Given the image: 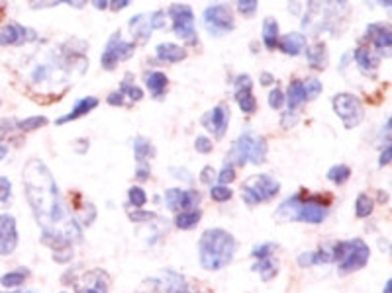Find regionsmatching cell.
<instances>
[{
    "instance_id": "1",
    "label": "cell",
    "mask_w": 392,
    "mask_h": 293,
    "mask_svg": "<svg viewBox=\"0 0 392 293\" xmlns=\"http://www.w3.org/2000/svg\"><path fill=\"white\" fill-rule=\"evenodd\" d=\"M22 178L28 203L34 211L35 221L42 225L43 233L59 234L61 227L67 223L69 217L50 168L40 159L28 160Z\"/></svg>"
},
{
    "instance_id": "2",
    "label": "cell",
    "mask_w": 392,
    "mask_h": 293,
    "mask_svg": "<svg viewBox=\"0 0 392 293\" xmlns=\"http://www.w3.org/2000/svg\"><path fill=\"white\" fill-rule=\"evenodd\" d=\"M236 254V239L224 229H208L198 241V260L204 270H222Z\"/></svg>"
},
{
    "instance_id": "3",
    "label": "cell",
    "mask_w": 392,
    "mask_h": 293,
    "mask_svg": "<svg viewBox=\"0 0 392 293\" xmlns=\"http://www.w3.org/2000/svg\"><path fill=\"white\" fill-rule=\"evenodd\" d=\"M275 217L281 223H284V221H302V223L318 225L328 217V208L320 201H302L300 196H292L287 201H282L281 208L275 213Z\"/></svg>"
},
{
    "instance_id": "4",
    "label": "cell",
    "mask_w": 392,
    "mask_h": 293,
    "mask_svg": "<svg viewBox=\"0 0 392 293\" xmlns=\"http://www.w3.org/2000/svg\"><path fill=\"white\" fill-rule=\"evenodd\" d=\"M265 157H267V143H265L263 137H257L251 131H243L239 135V139L234 143L231 151L226 155V165H238V167H243L248 162H253V165H261L265 162Z\"/></svg>"
},
{
    "instance_id": "5",
    "label": "cell",
    "mask_w": 392,
    "mask_h": 293,
    "mask_svg": "<svg viewBox=\"0 0 392 293\" xmlns=\"http://www.w3.org/2000/svg\"><path fill=\"white\" fill-rule=\"evenodd\" d=\"M369 256H371V251L361 239L338 243L332 252V260L340 262V274H351V272L365 268Z\"/></svg>"
},
{
    "instance_id": "6",
    "label": "cell",
    "mask_w": 392,
    "mask_h": 293,
    "mask_svg": "<svg viewBox=\"0 0 392 293\" xmlns=\"http://www.w3.org/2000/svg\"><path fill=\"white\" fill-rule=\"evenodd\" d=\"M281 190V184L269 174H255L248 178L243 182L241 193H243V201L249 205H255L261 201L273 200L275 196Z\"/></svg>"
},
{
    "instance_id": "7",
    "label": "cell",
    "mask_w": 392,
    "mask_h": 293,
    "mask_svg": "<svg viewBox=\"0 0 392 293\" xmlns=\"http://www.w3.org/2000/svg\"><path fill=\"white\" fill-rule=\"evenodd\" d=\"M332 106L333 112L341 117L343 126L347 127V129H353V127H357L363 121L365 112H363V104L359 102L357 96L347 92L335 94L332 100Z\"/></svg>"
},
{
    "instance_id": "8",
    "label": "cell",
    "mask_w": 392,
    "mask_h": 293,
    "mask_svg": "<svg viewBox=\"0 0 392 293\" xmlns=\"http://www.w3.org/2000/svg\"><path fill=\"white\" fill-rule=\"evenodd\" d=\"M202 20H204V28L210 32V35H226L236 28L234 14H231L230 6H226V4L208 6L202 14Z\"/></svg>"
},
{
    "instance_id": "9",
    "label": "cell",
    "mask_w": 392,
    "mask_h": 293,
    "mask_svg": "<svg viewBox=\"0 0 392 293\" xmlns=\"http://www.w3.org/2000/svg\"><path fill=\"white\" fill-rule=\"evenodd\" d=\"M169 16L173 20V32L177 37L187 40V42H196L195 14L188 4H171Z\"/></svg>"
},
{
    "instance_id": "10",
    "label": "cell",
    "mask_w": 392,
    "mask_h": 293,
    "mask_svg": "<svg viewBox=\"0 0 392 293\" xmlns=\"http://www.w3.org/2000/svg\"><path fill=\"white\" fill-rule=\"evenodd\" d=\"M136 51V45L134 43H128L122 40L120 32L112 34V37L106 43V49H104L103 57H100V63L106 71H112V68L118 65V61H126L134 55Z\"/></svg>"
},
{
    "instance_id": "11",
    "label": "cell",
    "mask_w": 392,
    "mask_h": 293,
    "mask_svg": "<svg viewBox=\"0 0 392 293\" xmlns=\"http://www.w3.org/2000/svg\"><path fill=\"white\" fill-rule=\"evenodd\" d=\"M202 126L214 135V137H224L226 129H228V124H230V108L226 104H218L216 108H212L210 112H206L202 116Z\"/></svg>"
},
{
    "instance_id": "12",
    "label": "cell",
    "mask_w": 392,
    "mask_h": 293,
    "mask_svg": "<svg viewBox=\"0 0 392 293\" xmlns=\"http://www.w3.org/2000/svg\"><path fill=\"white\" fill-rule=\"evenodd\" d=\"M165 201L171 211H192L200 201V193L196 190H179V188H171L165 192Z\"/></svg>"
},
{
    "instance_id": "13",
    "label": "cell",
    "mask_w": 392,
    "mask_h": 293,
    "mask_svg": "<svg viewBox=\"0 0 392 293\" xmlns=\"http://www.w3.org/2000/svg\"><path fill=\"white\" fill-rule=\"evenodd\" d=\"M38 40V34L30 28H24L22 24H6L0 28V47L4 45H24L28 42H34Z\"/></svg>"
},
{
    "instance_id": "14",
    "label": "cell",
    "mask_w": 392,
    "mask_h": 293,
    "mask_svg": "<svg viewBox=\"0 0 392 293\" xmlns=\"http://www.w3.org/2000/svg\"><path fill=\"white\" fill-rule=\"evenodd\" d=\"M18 229L16 219L12 215H0V254L8 256L16 251Z\"/></svg>"
},
{
    "instance_id": "15",
    "label": "cell",
    "mask_w": 392,
    "mask_h": 293,
    "mask_svg": "<svg viewBox=\"0 0 392 293\" xmlns=\"http://www.w3.org/2000/svg\"><path fill=\"white\" fill-rule=\"evenodd\" d=\"M155 289H157V293H187V282L177 272L165 270L157 277Z\"/></svg>"
},
{
    "instance_id": "16",
    "label": "cell",
    "mask_w": 392,
    "mask_h": 293,
    "mask_svg": "<svg viewBox=\"0 0 392 293\" xmlns=\"http://www.w3.org/2000/svg\"><path fill=\"white\" fill-rule=\"evenodd\" d=\"M236 100H238L241 112H246V114H253L257 109V100L251 94V78L248 75L239 76L236 80Z\"/></svg>"
},
{
    "instance_id": "17",
    "label": "cell",
    "mask_w": 392,
    "mask_h": 293,
    "mask_svg": "<svg viewBox=\"0 0 392 293\" xmlns=\"http://www.w3.org/2000/svg\"><path fill=\"white\" fill-rule=\"evenodd\" d=\"M367 37L373 42L375 49H379L381 53H391V45H392V35H391V28L384 24H371L367 28Z\"/></svg>"
},
{
    "instance_id": "18",
    "label": "cell",
    "mask_w": 392,
    "mask_h": 293,
    "mask_svg": "<svg viewBox=\"0 0 392 293\" xmlns=\"http://www.w3.org/2000/svg\"><path fill=\"white\" fill-rule=\"evenodd\" d=\"M279 47L282 49V53L296 57V55H300L302 51L306 49V35L300 34V32H290L282 40H279Z\"/></svg>"
},
{
    "instance_id": "19",
    "label": "cell",
    "mask_w": 392,
    "mask_h": 293,
    "mask_svg": "<svg viewBox=\"0 0 392 293\" xmlns=\"http://www.w3.org/2000/svg\"><path fill=\"white\" fill-rule=\"evenodd\" d=\"M96 106H98V98H94V96H86V98H83V100H79L77 104H75V108L71 109L69 114L61 116L55 124H57V126H63V124L73 121V119H77V117L86 116V114H88V112H93Z\"/></svg>"
},
{
    "instance_id": "20",
    "label": "cell",
    "mask_w": 392,
    "mask_h": 293,
    "mask_svg": "<svg viewBox=\"0 0 392 293\" xmlns=\"http://www.w3.org/2000/svg\"><path fill=\"white\" fill-rule=\"evenodd\" d=\"M355 61H357L359 71L363 73V75H376V68H379V57H376L375 53L371 49H367V47H359L355 51Z\"/></svg>"
},
{
    "instance_id": "21",
    "label": "cell",
    "mask_w": 392,
    "mask_h": 293,
    "mask_svg": "<svg viewBox=\"0 0 392 293\" xmlns=\"http://www.w3.org/2000/svg\"><path fill=\"white\" fill-rule=\"evenodd\" d=\"M85 287H77V293H106L108 280L103 272H88L85 276Z\"/></svg>"
},
{
    "instance_id": "22",
    "label": "cell",
    "mask_w": 392,
    "mask_h": 293,
    "mask_svg": "<svg viewBox=\"0 0 392 293\" xmlns=\"http://www.w3.org/2000/svg\"><path fill=\"white\" fill-rule=\"evenodd\" d=\"M157 57L165 63H179L183 59H187V49L175 43H161L157 45Z\"/></svg>"
},
{
    "instance_id": "23",
    "label": "cell",
    "mask_w": 392,
    "mask_h": 293,
    "mask_svg": "<svg viewBox=\"0 0 392 293\" xmlns=\"http://www.w3.org/2000/svg\"><path fill=\"white\" fill-rule=\"evenodd\" d=\"M145 84H147L149 92L154 94V98H161L163 94H165V90H167L169 78H167L165 73H161V71H155V73H149V75H147Z\"/></svg>"
},
{
    "instance_id": "24",
    "label": "cell",
    "mask_w": 392,
    "mask_h": 293,
    "mask_svg": "<svg viewBox=\"0 0 392 293\" xmlns=\"http://www.w3.org/2000/svg\"><path fill=\"white\" fill-rule=\"evenodd\" d=\"M306 59L310 67L322 71L328 65V51H325L324 43H316L310 49H306Z\"/></svg>"
},
{
    "instance_id": "25",
    "label": "cell",
    "mask_w": 392,
    "mask_h": 293,
    "mask_svg": "<svg viewBox=\"0 0 392 293\" xmlns=\"http://www.w3.org/2000/svg\"><path fill=\"white\" fill-rule=\"evenodd\" d=\"M287 102H289V112H294L302 102H306V90H304L302 80H292V83L289 84Z\"/></svg>"
},
{
    "instance_id": "26",
    "label": "cell",
    "mask_w": 392,
    "mask_h": 293,
    "mask_svg": "<svg viewBox=\"0 0 392 293\" xmlns=\"http://www.w3.org/2000/svg\"><path fill=\"white\" fill-rule=\"evenodd\" d=\"M134 153H136L137 162L144 165V162H147V160H151L155 157V147L145 137H136L134 139Z\"/></svg>"
},
{
    "instance_id": "27",
    "label": "cell",
    "mask_w": 392,
    "mask_h": 293,
    "mask_svg": "<svg viewBox=\"0 0 392 293\" xmlns=\"http://www.w3.org/2000/svg\"><path fill=\"white\" fill-rule=\"evenodd\" d=\"M328 262H333V260L332 254L325 251L302 252L299 256V264L302 268H310V266H316V264H328Z\"/></svg>"
},
{
    "instance_id": "28",
    "label": "cell",
    "mask_w": 392,
    "mask_h": 293,
    "mask_svg": "<svg viewBox=\"0 0 392 293\" xmlns=\"http://www.w3.org/2000/svg\"><path fill=\"white\" fill-rule=\"evenodd\" d=\"M263 42L269 49H275L279 45V24L275 18H267L263 22Z\"/></svg>"
},
{
    "instance_id": "29",
    "label": "cell",
    "mask_w": 392,
    "mask_h": 293,
    "mask_svg": "<svg viewBox=\"0 0 392 293\" xmlns=\"http://www.w3.org/2000/svg\"><path fill=\"white\" fill-rule=\"evenodd\" d=\"M129 28L134 30V35L137 37V42L145 43L149 40V32H151V28H149V22H147V16H134L129 20Z\"/></svg>"
},
{
    "instance_id": "30",
    "label": "cell",
    "mask_w": 392,
    "mask_h": 293,
    "mask_svg": "<svg viewBox=\"0 0 392 293\" xmlns=\"http://www.w3.org/2000/svg\"><path fill=\"white\" fill-rule=\"evenodd\" d=\"M200 223V211L192 210V211H183L177 215L175 219V225L183 229V231H188V229H195L196 225Z\"/></svg>"
},
{
    "instance_id": "31",
    "label": "cell",
    "mask_w": 392,
    "mask_h": 293,
    "mask_svg": "<svg viewBox=\"0 0 392 293\" xmlns=\"http://www.w3.org/2000/svg\"><path fill=\"white\" fill-rule=\"evenodd\" d=\"M253 270H255L257 274L261 276L263 282H269V280H273V277L277 276V264H275L271 256H269V258L257 260V264L253 266Z\"/></svg>"
},
{
    "instance_id": "32",
    "label": "cell",
    "mask_w": 392,
    "mask_h": 293,
    "mask_svg": "<svg viewBox=\"0 0 392 293\" xmlns=\"http://www.w3.org/2000/svg\"><path fill=\"white\" fill-rule=\"evenodd\" d=\"M351 176V168L347 165H335L328 170V180L333 182V184H345L347 180H350Z\"/></svg>"
},
{
    "instance_id": "33",
    "label": "cell",
    "mask_w": 392,
    "mask_h": 293,
    "mask_svg": "<svg viewBox=\"0 0 392 293\" xmlns=\"http://www.w3.org/2000/svg\"><path fill=\"white\" fill-rule=\"evenodd\" d=\"M28 274H30L28 270H14V272H8V274L0 277V284L6 285V287H18V285L26 282Z\"/></svg>"
},
{
    "instance_id": "34",
    "label": "cell",
    "mask_w": 392,
    "mask_h": 293,
    "mask_svg": "<svg viewBox=\"0 0 392 293\" xmlns=\"http://www.w3.org/2000/svg\"><path fill=\"white\" fill-rule=\"evenodd\" d=\"M373 200L367 196V193H359L357 201H355V213L357 217H369L373 213Z\"/></svg>"
},
{
    "instance_id": "35",
    "label": "cell",
    "mask_w": 392,
    "mask_h": 293,
    "mask_svg": "<svg viewBox=\"0 0 392 293\" xmlns=\"http://www.w3.org/2000/svg\"><path fill=\"white\" fill-rule=\"evenodd\" d=\"M47 126V117L45 116H34L28 117V119H22L18 121L16 127L20 131H34V129H40V127Z\"/></svg>"
},
{
    "instance_id": "36",
    "label": "cell",
    "mask_w": 392,
    "mask_h": 293,
    "mask_svg": "<svg viewBox=\"0 0 392 293\" xmlns=\"http://www.w3.org/2000/svg\"><path fill=\"white\" fill-rule=\"evenodd\" d=\"M120 92L124 94V96H128L132 102H139L144 98V92H142V88L136 86V84L129 83V75L126 76V80L122 83V88H120Z\"/></svg>"
},
{
    "instance_id": "37",
    "label": "cell",
    "mask_w": 392,
    "mask_h": 293,
    "mask_svg": "<svg viewBox=\"0 0 392 293\" xmlns=\"http://www.w3.org/2000/svg\"><path fill=\"white\" fill-rule=\"evenodd\" d=\"M128 201L129 205H134V208H144L145 201H147V196H145V192L139 188V186H134V188H129L128 190Z\"/></svg>"
},
{
    "instance_id": "38",
    "label": "cell",
    "mask_w": 392,
    "mask_h": 293,
    "mask_svg": "<svg viewBox=\"0 0 392 293\" xmlns=\"http://www.w3.org/2000/svg\"><path fill=\"white\" fill-rule=\"evenodd\" d=\"M304 84V90H306V100H314L318 94L322 92V83L318 78H306Z\"/></svg>"
},
{
    "instance_id": "39",
    "label": "cell",
    "mask_w": 392,
    "mask_h": 293,
    "mask_svg": "<svg viewBox=\"0 0 392 293\" xmlns=\"http://www.w3.org/2000/svg\"><path fill=\"white\" fill-rule=\"evenodd\" d=\"M231 190L228 188V186H212L210 188V198H212L214 201H228L231 198Z\"/></svg>"
},
{
    "instance_id": "40",
    "label": "cell",
    "mask_w": 392,
    "mask_h": 293,
    "mask_svg": "<svg viewBox=\"0 0 392 293\" xmlns=\"http://www.w3.org/2000/svg\"><path fill=\"white\" fill-rule=\"evenodd\" d=\"M147 22H149V28L151 30H163L165 28V12H161V10H155L151 16H147Z\"/></svg>"
},
{
    "instance_id": "41",
    "label": "cell",
    "mask_w": 392,
    "mask_h": 293,
    "mask_svg": "<svg viewBox=\"0 0 392 293\" xmlns=\"http://www.w3.org/2000/svg\"><path fill=\"white\" fill-rule=\"evenodd\" d=\"M12 196V184L6 176H0V203H6Z\"/></svg>"
},
{
    "instance_id": "42",
    "label": "cell",
    "mask_w": 392,
    "mask_h": 293,
    "mask_svg": "<svg viewBox=\"0 0 392 293\" xmlns=\"http://www.w3.org/2000/svg\"><path fill=\"white\" fill-rule=\"evenodd\" d=\"M236 180V170H234V167H230V165H226V167L222 168V172L218 174V182H220V186H228L230 182H234Z\"/></svg>"
},
{
    "instance_id": "43",
    "label": "cell",
    "mask_w": 392,
    "mask_h": 293,
    "mask_svg": "<svg viewBox=\"0 0 392 293\" xmlns=\"http://www.w3.org/2000/svg\"><path fill=\"white\" fill-rule=\"evenodd\" d=\"M238 8L243 16H253L257 10V2L255 0H239Z\"/></svg>"
},
{
    "instance_id": "44",
    "label": "cell",
    "mask_w": 392,
    "mask_h": 293,
    "mask_svg": "<svg viewBox=\"0 0 392 293\" xmlns=\"http://www.w3.org/2000/svg\"><path fill=\"white\" fill-rule=\"evenodd\" d=\"M273 251H275L273 243H265V244H261V246H257L255 251H253V256H255L257 260L269 258V256L273 254Z\"/></svg>"
},
{
    "instance_id": "45",
    "label": "cell",
    "mask_w": 392,
    "mask_h": 293,
    "mask_svg": "<svg viewBox=\"0 0 392 293\" xmlns=\"http://www.w3.org/2000/svg\"><path fill=\"white\" fill-rule=\"evenodd\" d=\"M282 104H284V94L279 88H275L273 92L269 94V106L275 109H281Z\"/></svg>"
},
{
    "instance_id": "46",
    "label": "cell",
    "mask_w": 392,
    "mask_h": 293,
    "mask_svg": "<svg viewBox=\"0 0 392 293\" xmlns=\"http://www.w3.org/2000/svg\"><path fill=\"white\" fill-rule=\"evenodd\" d=\"M195 149L198 153H202V155H206V153H210L212 151V141L208 139V137H196V141H195Z\"/></svg>"
},
{
    "instance_id": "47",
    "label": "cell",
    "mask_w": 392,
    "mask_h": 293,
    "mask_svg": "<svg viewBox=\"0 0 392 293\" xmlns=\"http://www.w3.org/2000/svg\"><path fill=\"white\" fill-rule=\"evenodd\" d=\"M132 221H151V219H157V215L155 213H151V211H134L132 215Z\"/></svg>"
},
{
    "instance_id": "48",
    "label": "cell",
    "mask_w": 392,
    "mask_h": 293,
    "mask_svg": "<svg viewBox=\"0 0 392 293\" xmlns=\"http://www.w3.org/2000/svg\"><path fill=\"white\" fill-rule=\"evenodd\" d=\"M108 104H110V106H122V104H124V94L120 92H112L110 96H108Z\"/></svg>"
},
{
    "instance_id": "49",
    "label": "cell",
    "mask_w": 392,
    "mask_h": 293,
    "mask_svg": "<svg viewBox=\"0 0 392 293\" xmlns=\"http://www.w3.org/2000/svg\"><path fill=\"white\" fill-rule=\"evenodd\" d=\"M214 176H216V172H214L212 167H206L204 170H202V176H200V180L204 182V184H210L214 180Z\"/></svg>"
},
{
    "instance_id": "50",
    "label": "cell",
    "mask_w": 392,
    "mask_h": 293,
    "mask_svg": "<svg viewBox=\"0 0 392 293\" xmlns=\"http://www.w3.org/2000/svg\"><path fill=\"white\" fill-rule=\"evenodd\" d=\"M391 155H392V147H391V145H386V149H384L383 155H381V160H379V165H381V167H386V165L391 162Z\"/></svg>"
},
{
    "instance_id": "51",
    "label": "cell",
    "mask_w": 392,
    "mask_h": 293,
    "mask_svg": "<svg viewBox=\"0 0 392 293\" xmlns=\"http://www.w3.org/2000/svg\"><path fill=\"white\" fill-rule=\"evenodd\" d=\"M128 4H129L128 0H114V2H108V6H110L112 10H116V12L122 8H126Z\"/></svg>"
},
{
    "instance_id": "52",
    "label": "cell",
    "mask_w": 392,
    "mask_h": 293,
    "mask_svg": "<svg viewBox=\"0 0 392 293\" xmlns=\"http://www.w3.org/2000/svg\"><path fill=\"white\" fill-rule=\"evenodd\" d=\"M137 178H139V180H147V178H149V167L137 168Z\"/></svg>"
},
{
    "instance_id": "53",
    "label": "cell",
    "mask_w": 392,
    "mask_h": 293,
    "mask_svg": "<svg viewBox=\"0 0 392 293\" xmlns=\"http://www.w3.org/2000/svg\"><path fill=\"white\" fill-rule=\"evenodd\" d=\"M273 80L275 76L271 75V73H263V75H261V83L263 84H273Z\"/></svg>"
},
{
    "instance_id": "54",
    "label": "cell",
    "mask_w": 392,
    "mask_h": 293,
    "mask_svg": "<svg viewBox=\"0 0 392 293\" xmlns=\"http://www.w3.org/2000/svg\"><path fill=\"white\" fill-rule=\"evenodd\" d=\"M94 8H98V10L108 8V0H96V2H94Z\"/></svg>"
},
{
    "instance_id": "55",
    "label": "cell",
    "mask_w": 392,
    "mask_h": 293,
    "mask_svg": "<svg viewBox=\"0 0 392 293\" xmlns=\"http://www.w3.org/2000/svg\"><path fill=\"white\" fill-rule=\"evenodd\" d=\"M6 153H8V149H6V147H4V145L0 143V160H2V159H4V157H6Z\"/></svg>"
},
{
    "instance_id": "56",
    "label": "cell",
    "mask_w": 392,
    "mask_h": 293,
    "mask_svg": "<svg viewBox=\"0 0 392 293\" xmlns=\"http://www.w3.org/2000/svg\"><path fill=\"white\" fill-rule=\"evenodd\" d=\"M383 293H392V282H391V280H388V282H386V285H384Z\"/></svg>"
}]
</instances>
